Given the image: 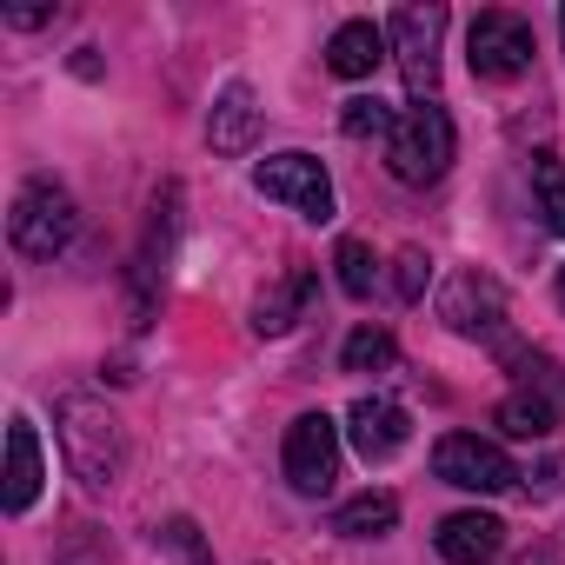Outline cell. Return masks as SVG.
<instances>
[{"instance_id": "cell-1", "label": "cell", "mask_w": 565, "mask_h": 565, "mask_svg": "<svg viewBox=\"0 0 565 565\" xmlns=\"http://www.w3.org/2000/svg\"><path fill=\"white\" fill-rule=\"evenodd\" d=\"M54 433H61V452H67V472L87 486V492H114L120 472H127V433L114 419V406L87 399V393H67L54 406Z\"/></svg>"}, {"instance_id": "cell-2", "label": "cell", "mask_w": 565, "mask_h": 565, "mask_svg": "<svg viewBox=\"0 0 565 565\" xmlns=\"http://www.w3.org/2000/svg\"><path fill=\"white\" fill-rule=\"evenodd\" d=\"M452 153H459V134H452V114L439 100H413L399 114V127L386 134V167L399 186H439Z\"/></svg>"}, {"instance_id": "cell-3", "label": "cell", "mask_w": 565, "mask_h": 565, "mask_svg": "<svg viewBox=\"0 0 565 565\" xmlns=\"http://www.w3.org/2000/svg\"><path fill=\"white\" fill-rule=\"evenodd\" d=\"M74 233H81L74 193H67L61 180H47V173L21 180V193H14V206H8V239H14V253H21V259H61V253L74 246Z\"/></svg>"}, {"instance_id": "cell-4", "label": "cell", "mask_w": 565, "mask_h": 565, "mask_svg": "<svg viewBox=\"0 0 565 565\" xmlns=\"http://www.w3.org/2000/svg\"><path fill=\"white\" fill-rule=\"evenodd\" d=\"M253 186H259L266 200H279V206H294V213H300V220H313V226H327V220L340 213L333 173H327L313 153H300V147H287V153H266V160L253 167Z\"/></svg>"}, {"instance_id": "cell-5", "label": "cell", "mask_w": 565, "mask_h": 565, "mask_svg": "<svg viewBox=\"0 0 565 565\" xmlns=\"http://www.w3.org/2000/svg\"><path fill=\"white\" fill-rule=\"evenodd\" d=\"M340 419H327V413H300L294 426H287V446H279V472H287V486L300 492V499H327L333 492V479H340Z\"/></svg>"}, {"instance_id": "cell-6", "label": "cell", "mask_w": 565, "mask_h": 565, "mask_svg": "<svg viewBox=\"0 0 565 565\" xmlns=\"http://www.w3.org/2000/svg\"><path fill=\"white\" fill-rule=\"evenodd\" d=\"M439 320L459 333V340H486V347H512V313H505V287L492 273L466 266L446 279V294H439Z\"/></svg>"}, {"instance_id": "cell-7", "label": "cell", "mask_w": 565, "mask_h": 565, "mask_svg": "<svg viewBox=\"0 0 565 565\" xmlns=\"http://www.w3.org/2000/svg\"><path fill=\"white\" fill-rule=\"evenodd\" d=\"M439 34H446V8H433V0L426 8H393V21H386V47L406 74L413 100H433V87H439Z\"/></svg>"}, {"instance_id": "cell-8", "label": "cell", "mask_w": 565, "mask_h": 565, "mask_svg": "<svg viewBox=\"0 0 565 565\" xmlns=\"http://www.w3.org/2000/svg\"><path fill=\"white\" fill-rule=\"evenodd\" d=\"M433 472L459 492H512L519 486V466L505 459V446L479 439V433H446L433 446Z\"/></svg>"}, {"instance_id": "cell-9", "label": "cell", "mask_w": 565, "mask_h": 565, "mask_svg": "<svg viewBox=\"0 0 565 565\" xmlns=\"http://www.w3.org/2000/svg\"><path fill=\"white\" fill-rule=\"evenodd\" d=\"M532 28L519 21V14H505V8H486L472 28H466V61H472V74L479 81H519L525 67H532Z\"/></svg>"}, {"instance_id": "cell-10", "label": "cell", "mask_w": 565, "mask_h": 565, "mask_svg": "<svg viewBox=\"0 0 565 565\" xmlns=\"http://www.w3.org/2000/svg\"><path fill=\"white\" fill-rule=\"evenodd\" d=\"M347 439H353V452H360L366 466H386V459L413 439V413H406L399 399L366 393V399H353V406H347Z\"/></svg>"}, {"instance_id": "cell-11", "label": "cell", "mask_w": 565, "mask_h": 565, "mask_svg": "<svg viewBox=\"0 0 565 565\" xmlns=\"http://www.w3.org/2000/svg\"><path fill=\"white\" fill-rule=\"evenodd\" d=\"M433 545H439L446 565H492L499 545H505V525L492 512H452V519H439Z\"/></svg>"}, {"instance_id": "cell-12", "label": "cell", "mask_w": 565, "mask_h": 565, "mask_svg": "<svg viewBox=\"0 0 565 565\" xmlns=\"http://www.w3.org/2000/svg\"><path fill=\"white\" fill-rule=\"evenodd\" d=\"M253 134H259V100H253L246 81H226L213 94V114H206V147L213 153H246Z\"/></svg>"}, {"instance_id": "cell-13", "label": "cell", "mask_w": 565, "mask_h": 565, "mask_svg": "<svg viewBox=\"0 0 565 565\" xmlns=\"http://www.w3.org/2000/svg\"><path fill=\"white\" fill-rule=\"evenodd\" d=\"M41 479H47V466H41V433H34V419H14V426H8V492H0L14 519L34 512Z\"/></svg>"}, {"instance_id": "cell-14", "label": "cell", "mask_w": 565, "mask_h": 565, "mask_svg": "<svg viewBox=\"0 0 565 565\" xmlns=\"http://www.w3.org/2000/svg\"><path fill=\"white\" fill-rule=\"evenodd\" d=\"M307 300H313V266H294V273H279L273 287L253 300V333H266V340L294 333V320L307 313Z\"/></svg>"}, {"instance_id": "cell-15", "label": "cell", "mask_w": 565, "mask_h": 565, "mask_svg": "<svg viewBox=\"0 0 565 565\" xmlns=\"http://www.w3.org/2000/svg\"><path fill=\"white\" fill-rule=\"evenodd\" d=\"M380 61H386V34H380L373 21H340V28H333V41H327V67H333L340 81H366Z\"/></svg>"}, {"instance_id": "cell-16", "label": "cell", "mask_w": 565, "mask_h": 565, "mask_svg": "<svg viewBox=\"0 0 565 565\" xmlns=\"http://www.w3.org/2000/svg\"><path fill=\"white\" fill-rule=\"evenodd\" d=\"M173 213H180V186H160V200H153V226H147V246H140V259H134V287H140V307H147V294H153V279L167 273Z\"/></svg>"}, {"instance_id": "cell-17", "label": "cell", "mask_w": 565, "mask_h": 565, "mask_svg": "<svg viewBox=\"0 0 565 565\" xmlns=\"http://www.w3.org/2000/svg\"><path fill=\"white\" fill-rule=\"evenodd\" d=\"M393 525H399V499L393 492H360V499H347L333 512V532L340 539H386Z\"/></svg>"}, {"instance_id": "cell-18", "label": "cell", "mask_w": 565, "mask_h": 565, "mask_svg": "<svg viewBox=\"0 0 565 565\" xmlns=\"http://www.w3.org/2000/svg\"><path fill=\"white\" fill-rule=\"evenodd\" d=\"M340 366L347 373H393L399 366V340L386 327H353L347 347H340Z\"/></svg>"}, {"instance_id": "cell-19", "label": "cell", "mask_w": 565, "mask_h": 565, "mask_svg": "<svg viewBox=\"0 0 565 565\" xmlns=\"http://www.w3.org/2000/svg\"><path fill=\"white\" fill-rule=\"evenodd\" d=\"M393 127H399V114H393L380 94H353V100L340 107V134H347V140H386Z\"/></svg>"}, {"instance_id": "cell-20", "label": "cell", "mask_w": 565, "mask_h": 565, "mask_svg": "<svg viewBox=\"0 0 565 565\" xmlns=\"http://www.w3.org/2000/svg\"><path fill=\"white\" fill-rule=\"evenodd\" d=\"M532 200H539L545 226L565 233V160L558 153H532Z\"/></svg>"}, {"instance_id": "cell-21", "label": "cell", "mask_w": 565, "mask_h": 565, "mask_svg": "<svg viewBox=\"0 0 565 565\" xmlns=\"http://www.w3.org/2000/svg\"><path fill=\"white\" fill-rule=\"evenodd\" d=\"M333 273H340V294H347V300H366L373 279H380L373 246H366V239H340V246H333Z\"/></svg>"}, {"instance_id": "cell-22", "label": "cell", "mask_w": 565, "mask_h": 565, "mask_svg": "<svg viewBox=\"0 0 565 565\" xmlns=\"http://www.w3.org/2000/svg\"><path fill=\"white\" fill-rule=\"evenodd\" d=\"M426 279H433V259H426L419 246H406V253L393 259V300H406V307H413V300L426 294Z\"/></svg>"}, {"instance_id": "cell-23", "label": "cell", "mask_w": 565, "mask_h": 565, "mask_svg": "<svg viewBox=\"0 0 565 565\" xmlns=\"http://www.w3.org/2000/svg\"><path fill=\"white\" fill-rule=\"evenodd\" d=\"M0 21L8 28H47V21H61V8H0Z\"/></svg>"}, {"instance_id": "cell-24", "label": "cell", "mask_w": 565, "mask_h": 565, "mask_svg": "<svg viewBox=\"0 0 565 565\" xmlns=\"http://www.w3.org/2000/svg\"><path fill=\"white\" fill-rule=\"evenodd\" d=\"M74 74H81V81H94V74H100V61H94V47H81V54H74Z\"/></svg>"}, {"instance_id": "cell-25", "label": "cell", "mask_w": 565, "mask_h": 565, "mask_svg": "<svg viewBox=\"0 0 565 565\" xmlns=\"http://www.w3.org/2000/svg\"><path fill=\"white\" fill-rule=\"evenodd\" d=\"M552 294H558V307H565V266H558V279H552Z\"/></svg>"}, {"instance_id": "cell-26", "label": "cell", "mask_w": 565, "mask_h": 565, "mask_svg": "<svg viewBox=\"0 0 565 565\" xmlns=\"http://www.w3.org/2000/svg\"><path fill=\"white\" fill-rule=\"evenodd\" d=\"M558 34H565V8H558Z\"/></svg>"}]
</instances>
